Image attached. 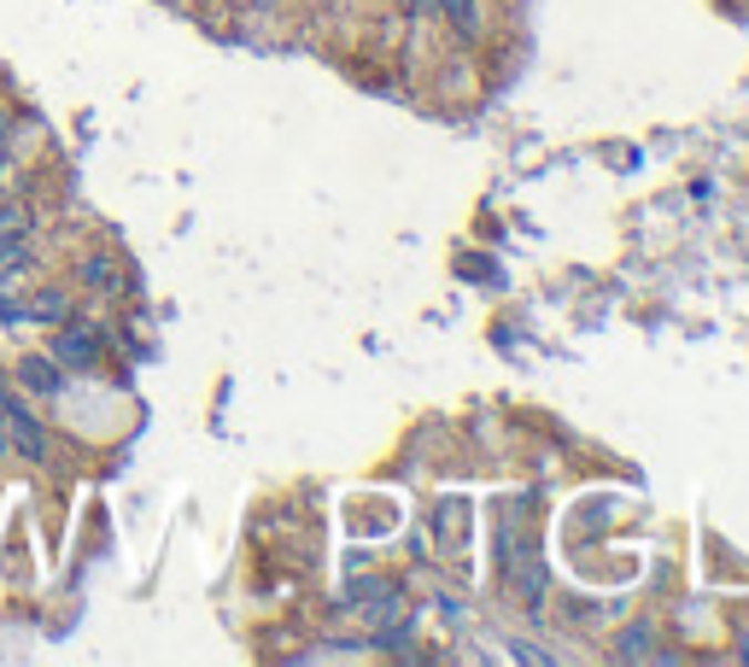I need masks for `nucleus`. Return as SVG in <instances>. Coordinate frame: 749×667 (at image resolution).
<instances>
[{"label": "nucleus", "mask_w": 749, "mask_h": 667, "mask_svg": "<svg viewBox=\"0 0 749 667\" xmlns=\"http://www.w3.org/2000/svg\"><path fill=\"white\" fill-rule=\"evenodd\" d=\"M0 422H7V440L18 456H30V463H48V428H41V415L30 410V399H18L7 387L0 392Z\"/></svg>", "instance_id": "f257e3e1"}, {"label": "nucleus", "mask_w": 749, "mask_h": 667, "mask_svg": "<svg viewBox=\"0 0 749 667\" xmlns=\"http://www.w3.org/2000/svg\"><path fill=\"white\" fill-rule=\"evenodd\" d=\"M48 358L59 363V369H94V358H100V334H94V322H59V340H53V351Z\"/></svg>", "instance_id": "f03ea898"}, {"label": "nucleus", "mask_w": 749, "mask_h": 667, "mask_svg": "<svg viewBox=\"0 0 749 667\" xmlns=\"http://www.w3.org/2000/svg\"><path fill=\"white\" fill-rule=\"evenodd\" d=\"M65 317H71V294H65V287H41V294L24 299V322H48V328H59Z\"/></svg>", "instance_id": "7ed1b4c3"}, {"label": "nucleus", "mask_w": 749, "mask_h": 667, "mask_svg": "<svg viewBox=\"0 0 749 667\" xmlns=\"http://www.w3.org/2000/svg\"><path fill=\"white\" fill-rule=\"evenodd\" d=\"M18 381H24V392H35V399H48V392L65 387V369H59L53 358H24L18 363Z\"/></svg>", "instance_id": "20e7f679"}, {"label": "nucleus", "mask_w": 749, "mask_h": 667, "mask_svg": "<svg viewBox=\"0 0 749 667\" xmlns=\"http://www.w3.org/2000/svg\"><path fill=\"white\" fill-rule=\"evenodd\" d=\"M76 276H82V287H94V294H112V287H117V264L112 258H82Z\"/></svg>", "instance_id": "39448f33"}, {"label": "nucleus", "mask_w": 749, "mask_h": 667, "mask_svg": "<svg viewBox=\"0 0 749 667\" xmlns=\"http://www.w3.org/2000/svg\"><path fill=\"white\" fill-rule=\"evenodd\" d=\"M12 228H30V205L12 199V194H0V235H12Z\"/></svg>", "instance_id": "423d86ee"}, {"label": "nucleus", "mask_w": 749, "mask_h": 667, "mask_svg": "<svg viewBox=\"0 0 749 667\" xmlns=\"http://www.w3.org/2000/svg\"><path fill=\"white\" fill-rule=\"evenodd\" d=\"M445 12H451V24L463 35H474V0H445Z\"/></svg>", "instance_id": "0eeeda50"}, {"label": "nucleus", "mask_w": 749, "mask_h": 667, "mask_svg": "<svg viewBox=\"0 0 749 667\" xmlns=\"http://www.w3.org/2000/svg\"><path fill=\"white\" fill-rule=\"evenodd\" d=\"M7 135H12V117H7V112H0V141H7Z\"/></svg>", "instance_id": "6e6552de"}, {"label": "nucleus", "mask_w": 749, "mask_h": 667, "mask_svg": "<svg viewBox=\"0 0 749 667\" xmlns=\"http://www.w3.org/2000/svg\"><path fill=\"white\" fill-rule=\"evenodd\" d=\"M410 7H422V12H428V7H440V0H410Z\"/></svg>", "instance_id": "1a4fd4ad"}]
</instances>
